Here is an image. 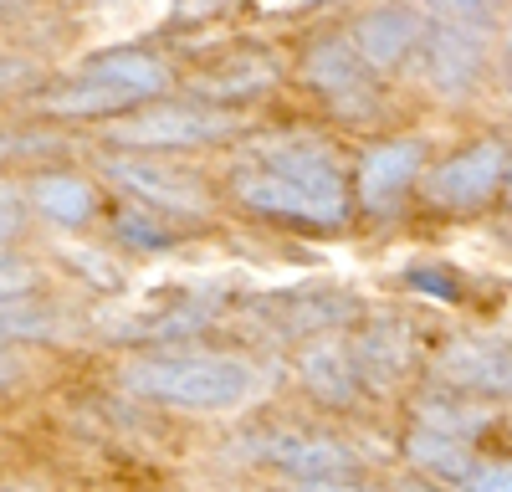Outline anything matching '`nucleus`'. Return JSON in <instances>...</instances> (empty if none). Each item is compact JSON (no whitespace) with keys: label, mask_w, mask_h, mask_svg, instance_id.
Here are the masks:
<instances>
[{"label":"nucleus","mask_w":512,"mask_h":492,"mask_svg":"<svg viewBox=\"0 0 512 492\" xmlns=\"http://www.w3.org/2000/svg\"><path fill=\"white\" fill-rule=\"evenodd\" d=\"M123 385L180 410H226L256 390V369L231 354H159L123 369Z\"/></svg>","instance_id":"3"},{"label":"nucleus","mask_w":512,"mask_h":492,"mask_svg":"<svg viewBox=\"0 0 512 492\" xmlns=\"http://www.w3.org/2000/svg\"><path fill=\"white\" fill-rule=\"evenodd\" d=\"M31 200H36V211L57 221V226H88L98 216V185L93 180H82V175H36L31 180Z\"/></svg>","instance_id":"13"},{"label":"nucleus","mask_w":512,"mask_h":492,"mask_svg":"<svg viewBox=\"0 0 512 492\" xmlns=\"http://www.w3.org/2000/svg\"><path fill=\"white\" fill-rule=\"evenodd\" d=\"M425 47V72L436 88H472L487 67V26H466V21H441L436 31L420 36Z\"/></svg>","instance_id":"9"},{"label":"nucleus","mask_w":512,"mask_h":492,"mask_svg":"<svg viewBox=\"0 0 512 492\" xmlns=\"http://www.w3.org/2000/svg\"><path fill=\"white\" fill-rule=\"evenodd\" d=\"M420 164H425L420 139L374 144V149L359 159V205H364L369 216H395L400 200L410 195V185L420 180Z\"/></svg>","instance_id":"8"},{"label":"nucleus","mask_w":512,"mask_h":492,"mask_svg":"<svg viewBox=\"0 0 512 492\" xmlns=\"http://www.w3.org/2000/svg\"><path fill=\"white\" fill-rule=\"evenodd\" d=\"M241 134V113L210 108V103H159V108H134L123 113L108 139L128 149H200Z\"/></svg>","instance_id":"4"},{"label":"nucleus","mask_w":512,"mask_h":492,"mask_svg":"<svg viewBox=\"0 0 512 492\" xmlns=\"http://www.w3.org/2000/svg\"><path fill=\"white\" fill-rule=\"evenodd\" d=\"M431 6L441 21H466V26H487L492 16H502V0H420Z\"/></svg>","instance_id":"20"},{"label":"nucleus","mask_w":512,"mask_h":492,"mask_svg":"<svg viewBox=\"0 0 512 492\" xmlns=\"http://www.w3.org/2000/svg\"><path fill=\"white\" fill-rule=\"evenodd\" d=\"M118 236H123V241H134V246H144V252H159V246L175 241V236H169V226H164L159 216L139 211V205H128V211H118Z\"/></svg>","instance_id":"19"},{"label":"nucleus","mask_w":512,"mask_h":492,"mask_svg":"<svg viewBox=\"0 0 512 492\" xmlns=\"http://www.w3.org/2000/svg\"><path fill=\"white\" fill-rule=\"evenodd\" d=\"M21 226H26V200H21V190L11 180H0V246L16 241Z\"/></svg>","instance_id":"22"},{"label":"nucleus","mask_w":512,"mask_h":492,"mask_svg":"<svg viewBox=\"0 0 512 492\" xmlns=\"http://www.w3.org/2000/svg\"><path fill=\"white\" fill-rule=\"evenodd\" d=\"M420 36H425V26H420V16H415L410 6H379V11H369V16L354 26L349 47H354V52L364 57V67L374 72V67L405 62V57L420 47Z\"/></svg>","instance_id":"10"},{"label":"nucleus","mask_w":512,"mask_h":492,"mask_svg":"<svg viewBox=\"0 0 512 492\" xmlns=\"http://www.w3.org/2000/svg\"><path fill=\"white\" fill-rule=\"evenodd\" d=\"M169 82H175V72L149 52H108V57L82 62V72L67 88L41 93V113H52V118H108L113 113V118H123V113L164 98Z\"/></svg>","instance_id":"2"},{"label":"nucleus","mask_w":512,"mask_h":492,"mask_svg":"<svg viewBox=\"0 0 512 492\" xmlns=\"http://www.w3.org/2000/svg\"><path fill=\"white\" fill-rule=\"evenodd\" d=\"M11 149H16V144H11V139H6V134H0V159H6V154H11Z\"/></svg>","instance_id":"27"},{"label":"nucleus","mask_w":512,"mask_h":492,"mask_svg":"<svg viewBox=\"0 0 512 492\" xmlns=\"http://www.w3.org/2000/svg\"><path fill=\"white\" fill-rule=\"evenodd\" d=\"M405 492H441V487H425V482H410Z\"/></svg>","instance_id":"26"},{"label":"nucleus","mask_w":512,"mask_h":492,"mask_svg":"<svg viewBox=\"0 0 512 492\" xmlns=\"http://www.w3.org/2000/svg\"><path fill=\"white\" fill-rule=\"evenodd\" d=\"M303 385L313 390V400H323L328 410H344L364 395V380H359V369L354 359L338 349V344H318L308 359H303Z\"/></svg>","instance_id":"14"},{"label":"nucleus","mask_w":512,"mask_h":492,"mask_svg":"<svg viewBox=\"0 0 512 492\" xmlns=\"http://www.w3.org/2000/svg\"><path fill=\"white\" fill-rule=\"evenodd\" d=\"M487 410L477 405H461V400H446V395H425L420 400V431H431V436H446V441H472L477 431H487Z\"/></svg>","instance_id":"17"},{"label":"nucleus","mask_w":512,"mask_h":492,"mask_svg":"<svg viewBox=\"0 0 512 492\" xmlns=\"http://www.w3.org/2000/svg\"><path fill=\"white\" fill-rule=\"evenodd\" d=\"M303 492H379L374 482H354V472L349 477H323V482H303Z\"/></svg>","instance_id":"24"},{"label":"nucleus","mask_w":512,"mask_h":492,"mask_svg":"<svg viewBox=\"0 0 512 492\" xmlns=\"http://www.w3.org/2000/svg\"><path fill=\"white\" fill-rule=\"evenodd\" d=\"M502 185H507V144L482 139L472 149L451 154L446 164H436L431 180H425V195L441 211H482Z\"/></svg>","instance_id":"5"},{"label":"nucleus","mask_w":512,"mask_h":492,"mask_svg":"<svg viewBox=\"0 0 512 492\" xmlns=\"http://www.w3.org/2000/svg\"><path fill=\"white\" fill-rule=\"evenodd\" d=\"M461 492H507V457H497V462H472Z\"/></svg>","instance_id":"23"},{"label":"nucleus","mask_w":512,"mask_h":492,"mask_svg":"<svg viewBox=\"0 0 512 492\" xmlns=\"http://www.w3.org/2000/svg\"><path fill=\"white\" fill-rule=\"evenodd\" d=\"M31 287H36V267L16 257L11 246H0V298H26Z\"/></svg>","instance_id":"21"},{"label":"nucleus","mask_w":512,"mask_h":492,"mask_svg":"<svg viewBox=\"0 0 512 492\" xmlns=\"http://www.w3.org/2000/svg\"><path fill=\"white\" fill-rule=\"evenodd\" d=\"M267 88H272V67L262 57H236L231 67H216V72L195 77V93L210 98V108H221L226 98H256Z\"/></svg>","instance_id":"15"},{"label":"nucleus","mask_w":512,"mask_h":492,"mask_svg":"<svg viewBox=\"0 0 512 492\" xmlns=\"http://www.w3.org/2000/svg\"><path fill=\"white\" fill-rule=\"evenodd\" d=\"M52 313L41 303L26 298H0V339H31V334H47Z\"/></svg>","instance_id":"18"},{"label":"nucleus","mask_w":512,"mask_h":492,"mask_svg":"<svg viewBox=\"0 0 512 492\" xmlns=\"http://www.w3.org/2000/svg\"><path fill=\"white\" fill-rule=\"evenodd\" d=\"M405 457H410L415 467H425L441 487H461L466 472H472V462H477L461 441H446V436H431V431H415V436L405 441Z\"/></svg>","instance_id":"16"},{"label":"nucleus","mask_w":512,"mask_h":492,"mask_svg":"<svg viewBox=\"0 0 512 492\" xmlns=\"http://www.w3.org/2000/svg\"><path fill=\"white\" fill-rule=\"evenodd\" d=\"M21 77H31V67H26L21 57H6V52H0V88H11V82H21Z\"/></svg>","instance_id":"25"},{"label":"nucleus","mask_w":512,"mask_h":492,"mask_svg":"<svg viewBox=\"0 0 512 492\" xmlns=\"http://www.w3.org/2000/svg\"><path fill=\"white\" fill-rule=\"evenodd\" d=\"M236 200L256 216L303 231H338L349 221L344 164H338L333 144L313 134L256 139L251 154L236 164Z\"/></svg>","instance_id":"1"},{"label":"nucleus","mask_w":512,"mask_h":492,"mask_svg":"<svg viewBox=\"0 0 512 492\" xmlns=\"http://www.w3.org/2000/svg\"><path fill=\"white\" fill-rule=\"evenodd\" d=\"M103 170H108V180L118 190H128L139 200V211H149L159 221H164V211L169 216H205L210 211L205 185L195 175L175 170V164H159V159H108Z\"/></svg>","instance_id":"6"},{"label":"nucleus","mask_w":512,"mask_h":492,"mask_svg":"<svg viewBox=\"0 0 512 492\" xmlns=\"http://www.w3.org/2000/svg\"><path fill=\"white\" fill-rule=\"evenodd\" d=\"M436 375L456 390H507V349L502 344H487V339H461L441 354V369Z\"/></svg>","instance_id":"12"},{"label":"nucleus","mask_w":512,"mask_h":492,"mask_svg":"<svg viewBox=\"0 0 512 492\" xmlns=\"http://www.w3.org/2000/svg\"><path fill=\"white\" fill-rule=\"evenodd\" d=\"M262 457L297 482H323V477H349L354 472V451H344L328 436H303V431L262 441Z\"/></svg>","instance_id":"11"},{"label":"nucleus","mask_w":512,"mask_h":492,"mask_svg":"<svg viewBox=\"0 0 512 492\" xmlns=\"http://www.w3.org/2000/svg\"><path fill=\"white\" fill-rule=\"evenodd\" d=\"M303 82L318 98H328V108L338 113H354L374 98V72L349 47V36H318L303 52Z\"/></svg>","instance_id":"7"}]
</instances>
